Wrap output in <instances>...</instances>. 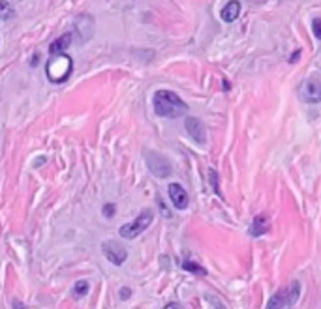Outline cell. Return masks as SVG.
Returning a JSON list of instances; mask_svg holds the SVG:
<instances>
[{"instance_id": "obj_20", "label": "cell", "mask_w": 321, "mask_h": 309, "mask_svg": "<svg viewBox=\"0 0 321 309\" xmlns=\"http://www.w3.org/2000/svg\"><path fill=\"white\" fill-rule=\"evenodd\" d=\"M11 308H13V309H26V308H24L23 302L17 300V298H13V302H11Z\"/></svg>"}, {"instance_id": "obj_5", "label": "cell", "mask_w": 321, "mask_h": 309, "mask_svg": "<svg viewBox=\"0 0 321 309\" xmlns=\"http://www.w3.org/2000/svg\"><path fill=\"white\" fill-rule=\"evenodd\" d=\"M102 251H103V255H105V259H107L111 264H115V266H120V264L128 259L126 247L122 246L120 242H117V240H107V242H103Z\"/></svg>"}, {"instance_id": "obj_17", "label": "cell", "mask_w": 321, "mask_h": 309, "mask_svg": "<svg viewBox=\"0 0 321 309\" xmlns=\"http://www.w3.org/2000/svg\"><path fill=\"white\" fill-rule=\"evenodd\" d=\"M209 178H211V184H212V187H214L216 195H218V197H224V195H222V191H220V187H218V174H216V170H214V169L209 170Z\"/></svg>"}, {"instance_id": "obj_8", "label": "cell", "mask_w": 321, "mask_h": 309, "mask_svg": "<svg viewBox=\"0 0 321 309\" xmlns=\"http://www.w3.org/2000/svg\"><path fill=\"white\" fill-rule=\"evenodd\" d=\"M169 199H171L173 206L179 210H184L188 206V193L180 184H171L169 185Z\"/></svg>"}, {"instance_id": "obj_10", "label": "cell", "mask_w": 321, "mask_h": 309, "mask_svg": "<svg viewBox=\"0 0 321 309\" xmlns=\"http://www.w3.org/2000/svg\"><path fill=\"white\" fill-rule=\"evenodd\" d=\"M267 231H269V219H267V216L254 217V221H252L250 225L252 236H261V234H265Z\"/></svg>"}, {"instance_id": "obj_18", "label": "cell", "mask_w": 321, "mask_h": 309, "mask_svg": "<svg viewBox=\"0 0 321 309\" xmlns=\"http://www.w3.org/2000/svg\"><path fill=\"white\" fill-rule=\"evenodd\" d=\"M312 30H314V34H316V38L321 39V17H318V19H314L312 21Z\"/></svg>"}, {"instance_id": "obj_2", "label": "cell", "mask_w": 321, "mask_h": 309, "mask_svg": "<svg viewBox=\"0 0 321 309\" xmlns=\"http://www.w3.org/2000/svg\"><path fill=\"white\" fill-rule=\"evenodd\" d=\"M152 219H154V212H152L150 208H145L139 216L133 219L132 223L122 225L118 232H120V236L126 238V240L137 238L143 231H147V229H149V225L152 223Z\"/></svg>"}, {"instance_id": "obj_7", "label": "cell", "mask_w": 321, "mask_h": 309, "mask_svg": "<svg viewBox=\"0 0 321 309\" xmlns=\"http://www.w3.org/2000/svg\"><path fill=\"white\" fill-rule=\"evenodd\" d=\"M184 126H186L188 135L196 141L197 145H203L205 141H207V137H205V126L199 118H196V116H188V118L184 120Z\"/></svg>"}, {"instance_id": "obj_19", "label": "cell", "mask_w": 321, "mask_h": 309, "mask_svg": "<svg viewBox=\"0 0 321 309\" xmlns=\"http://www.w3.org/2000/svg\"><path fill=\"white\" fill-rule=\"evenodd\" d=\"M103 216L105 217L115 216V204H105V206H103Z\"/></svg>"}, {"instance_id": "obj_22", "label": "cell", "mask_w": 321, "mask_h": 309, "mask_svg": "<svg viewBox=\"0 0 321 309\" xmlns=\"http://www.w3.org/2000/svg\"><path fill=\"white\" fill-rule=\"evenodd\" d=\"M164 309H182V306H180V304H177V302H171V304H167Z\"/></svg>"}, {"instance_id": "obj_16", "label": "cell", "mask_w": 321, "mask_h": 309, "mask_svg": "<svg viewBox=\"0 0 321 309\" xmlns=\"http://www.w3.org/2000/svg\"><path fill=\"white\" fill-rule=\"evenodd\" d=\"M13 15V8H11V4H9L8 0H0V19H9V17Z\"/></svg>"}, {"instance_id": "obj_12", "label": "cell", "mask_w": 321, "mask_h": 309, "mask_svg": "<svg viewBox=\"0 0 321 309\" xmlns=\"http://www.w3.org/2000/svg\"><path fill=\"white\" fill-rule=\"evenodd\" d=\"M284 308H288V293H286V289L273 294V298L267 304V309H284Z\"/></svg>"}, {"instance_id": "obj_3", "label": "cell", "mask_w": 321, "mask_h": 309, "mask_svg": "<svg viewBox=\"0 0 321 309\" xmlns=\"http://www.w3.org/2000/svg\"><path fill=\"white\" fill-rule=\"evenodd\" d=\"M145 161L149 165L150 172L158 178H167L171 176V163L167 157H164L158 152H152V150H147L145 152Z\"/></svg>"}, {"instance_id": "obj_13", "label": "cell", "mask_w": 321, "mask_h": 309, "mask_svg": "<svg viewBox=\"0 0 321 309\" xmlns=\"http://www.w3.org/2000/svg\"><path fill=\"white\" fill-rule=\"evenodd\" d=\"M288 293V306H295L299 300V294H301V283L299 281H291L290 287L286 289Z\"/></svg>"}, {"instance_id": "obj_4", "label": "cell", "mask_w": 321, "mask_h": 309, "mask_svg": "<svg viewBox=\"0 0 321 309\" xmlns=\"http://www.w3.org/2000/svg\"><path fill=\"white\" fill-rule=\"evenodd\" d=\"M60 66H71V58L70 56H66V54H51V60L47 62V75H49V81H53V83H62L68 79V71L60 70Z\"/></svg>"}, {"instance_id": "obj_6", "label": "cell", "mask_w": 321, "mask_h": 309, "mask_svg": "<svg viewBox=\"0 0 321 309\" xmlns=\"http://www.w3.org/2000/svg\"><path fill=\"white\" fill-rule=\"evenodd\" d=\"M301 100L306 103H321V77L306 79L301 86Z\"/></svg>"}, {"instance_id": "obj_11", "label": "cell", "mask_w": 321, "mask_h": 309, "mask_svg": "<svg viewBox=\"0 0 321 309\" xmlns=\"http://www.w3.org/2000/svg\"><path fill=\"white\" fill-rule=\"evenodd\" d=\"M70 43H71V34H64V36H60V38L55 39V41L51 43V47H49V53H51V54L64 53V51L70 47Z\"/></svg>"}, {"instance_id": "obj_15", "label": "cell", "mask_w": 321, "mask_h": 309, "mask_svg": "<svg viewBox=\"0 0 321 309\" xmlns=\"http://www.w3.org/2000/svg\"><path fill=\"white\" fill-rule=\"evenodd\" d=\"M182 268L186 272H192V274H196V276H207V270H205L203 266H199V264L192 263V261H184L182 263Z\"/></svg>"}, {"instance_id": "obj_1", "label": "cell", "mask_w": 321, "mask_h": 309, "mask_svg": "<svg viewBox=\"0 0 321 309\" xmlns=\"http://www.w3.org/2000/svg\"><path fill=\"white\" fill-rule=\"evenodd\" d=\"M186 111H188V105L171 90H158L154 94V113L158 116L179 118V116L186 115Z\"/></svg>"}, {"instance_id": "obj_21", "label": "cell", "mask_w": 321, "mask_h": 309, "mask_svg": "<svg viewBox=\"0 0 321 309\" xmlns=\"http://www.w3.org/2000/svg\"><path fill=\"white\" fill-rule=\"evenodd\" d=\"M130 294H132V291H130V289H120V298H122V300L130 298Z\"/></svg>"}, {"instance_id": "obj_23", "label": "cell", "mask_w": 321, "mask_h": 309, "mask_svg": "<svg viewBox=\"0 0 321 309\" xmlns=\"http://www.w3.org/2000/svg\"><path fill=\"white\" fill-rule=\"evenodd\" d=\"M299 56H301V51H295V53H293V56L290 58V62H297Z\"/></svg>"}, {"instance_id": "obj_9", "label": "cell", "mask_w": 321, "mask_h": 309, "mask_svg": "<svg viewBox=\"0 0 321 309\" xmlns=\"http://www.w3.org/2000/svg\"><path fill=\"white\" fill-rule=\"evenodd\" d=\"M239 15H241V2L239 0H229L226 6L220 9V17L224 23H233Z\"/></svg>"}, {"instance_id": "obj_14", "label": "cell", "mask_w": 321, "mask_h": 309, "mask_svg": "<svg viewBox=\"0 0 321 309\" xmlns=\"http://www.w3.org/2000/svg\"><path fill=\"white\" fill-rule=\"evenodd\" d=\"M88 289H90V283L86 279H79L73 285V298H83L85 294H88Z\"/></svg>"}]
</instances>
